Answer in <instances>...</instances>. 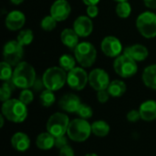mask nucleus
Wrapping results in <instances>:
<instances>
[{"mask_svg": "<svg viewBox=\"0 0 156 156\" xmlns=\"http://www.w3.org/2000/svg\"><path fill=\"white\" fill-rule=\"evenodd\" d=\"M36 79L37 76L34 68L29 63L22 61L16 66L11 80L16 88L24 90L32 88Z\"/></svg>", "mask_w": 156, "mask_h": 156, "instance_id": "f257e3e1", "label": "nucleus"}, {"mask_svg": "<svg viewBox=\"0 0 156 156\" xmlns=\"http://www.w3.org/2000/svg\"><path fill=\"white\" fill-rule=\"evenodd\" d=\"M2 114L4 117L15 123L23 122L27 117V108L19 99H10L2 105Z\"/></svg>", "mask_w": 156, "mask_h": 156, "instance_id": "f03ea898", "label": "nucleus"}, {"mask_svg": "<svg viewBox=\"0 0 156 156\" xmlns=\"http://www.w3.org/2000/svg\"><path fill=\"white\" fill-rule=\"evenodd\" d=\"M68 73L60 67H51L48 69L43 76L42 80L45 88L52 91L60 90L67 82Z\"/></svg>", "mask_w": 156, "mask_h": 156, "instance_id": "7ed1b4c3", "label": "nucleus"}, {"mask_svg": "<svg viewBox=\"0 0 156 156\" xmlns=\"http://www.w3.org/2000/svg\"><path fill=\"white\" fill-rule=\"evenodd\" d=\"M91 133V124L85 119L78 118L69 122L67 134L73 142L82 143L90 136Z\"/></svg>", "mask_w": 156, "mask_h": 156, "instance_id": "20e7f679", "label": "nucleus"}, {"mask_svg": "<svg viewBox=\"0 0 156 156\" xmlns=\"http://www.w3.org/2000/svg\"><path fill=\"white\" fill-rule=\"evenodd\" d=\"M75 58L83 68L91 67L97 58V50L90 42H80L74 49Z\"/></svg>", "mask_w": 156, "mask_h": 156, "instance_id": "39448f33", "label": "nucleus"}, {"mask_svg": "<svg viewBox=\"0 0 156 156\" xmlns=\"http://www.w3.org/2000/svg\"><path fill=\"white\" fill-rule=\"evenodd\" d=\"M136 27L140 34L145 38L156 37V14L146 11L139 15L136 19Z\"/></svg>", "mask_w": 156, "mask_h": 156, "instance_id": "423d86ee", "label": "nucleus"}, {"mask_svg": "<svg viewBox=\"0 0 156 156\" xmlns=\"http://www.w3.org/2000/svg\"><path fill=\"white\" fill-rule=\"evenodd\" d=\"M69 122L68 115L62 112H55L47 122V132L51 133L54 137L65 135L68 132Z\"/></svg>", "mask_w": 156, "mask_h": 156, "instance_id": "0eeeda50", "label": "nucleus"}, {"mask_svg": "<svg viewBox=\"0 0 156 156\" xmlns=\"http://www.w3.org/2000/svg\"><path fill=\"white\" fill-rule=\"evenodd\" d=\"M115 72L122 78H131L137 73V62L124 53L118 56L113 62Z\"/></svg>", "mask_w": 156, "mask_h": 156, "instance_id": "6e6552de", "label": "nucleus"}, {"mask_svg": "<svg viewBox=\"0 0 156 156\" xmlns=\"http://www.w3.org/2000/svg\"><path fill=\"white\" fill-rule=\"evenodd\" d=\"M17 40H10L5 43L3 49L4 61L7 62L11 66H16L20 63L23 57L24 49Z\"/></svg>", "mask_w": 156, "mask_h": 156, "instance_id": "1a4fd4ad", "label": "nucleus"}, {"mask_svg": "<svg viewBox=\"0 0 156 156\" xmlns=\"http://www.w3.org/2000/svg\"><path fill=\"white\" fill-rule=\"evenodd\" d=\"M89 82V75L87 72L80 67H75L69 71L67 77L68 85L74 90H83Z\"/></svg>", "mask_w": 156, "mask_h": 156, "instance_id": "9d476101", "label": "nucleus"}, {"mask_svg": "<svg viewBox=\"0 0 156 156\" xmlns=\"http://www.w3.org/2000/svg\"><path fill=\"white\" fill-rule=\"evenodd\" d=\"M89 83L97 91L107 90L111 83L109 74L102 69H95L89 74Z\"/></svg>", "mask_w": 156, "mask_h": 156, "instance_id": "9b49d317", "label": "nucleus"}, {"mask_svg": "<svg viewBox=\"0 0 156 156\" xmlns=\"http://www.w3.org/2000/svg\"><path fill=\"white\" fill-rule=\"evenodd\" d=\"M101 48L107 57L117 58L122 51V45L117 37L113 36H108L102 39Z\"/></svg>", "mask_w": 156, "mask_h": 156, "instance_id": "f8f14e48", "label": "nucleus"}, {"mask_svg": "<svg viewBox=\"0 0 156 156\" xmlns=\"http://www.w3.org/2000/svg\"><path fill=\"white\" fill-rule=\"evenodd\" d=\"M71 12V7L67 0H56L50 7V15L58 21L66 20Z\"/></svg>", "mask_w": 156, "mask_h": 156, "instance_id": "ddd939ff", "label": "nucleus"}, {"mask_svg": "<svg viewBox=\"0 0 156 156\" xmlns=\"http://www.w3.org/2000/svg\"><path fill=\"white\" fill-rule=\"evenodd\" d=\"M81 104L80 99L73 93H67L63 95L58 101V106L66 112H77Z\"/></svg>", "mask_w": 156, "mask_h": 156, "instance_id": "4468645a", "label": "nucleus"}, {"mask_svg": "<svg viewBox=\"0 0 156 156\" xmlns=\"http://www.w3.org/2000/svg\"><path fill=\"white\" fill-rule=\"evenodd\" d=\"M73 29L80 37H86L90 36L93 29V24L90 17L86 16H80L76 18L73 24Z\"/></svg>", "mask_w": 156, "mask_h": 156, "instance_id": "2eb2a0df", "label": "nucleus"}, {"mask_svg": "<svg viewBox=\"0 0 156 156\" xmlns=\"http://www.w3.org/2000/svg\"><path fill=\"white\" fill-rule=\"evenodd\" d=\"M26 22L25 15L18 10L11 11L7 14L5 17V27L11 31H16L23 27Z\"/></svg>", "mask_w": 156, "mask_h": 156, "instance_id": "dca6fc26", "label": "nucleus"}, {"mask_svg": "<svg viewBox=\"0 0 156 156\" xmlns=\"http://www.w3.org/2000/svg\"><path fill=\"white\" fill-rule=\"evenodd\" d=\"M124 54L129 56L131 58L135 60L136 62L144 61L147 58L149 55L148 48L141 44H135L124 48Z\"/></svg>", "mask_w": 156, "mask_h": 156, "instance_id": "f3484780", "label": "nucleus"}, {"mask_svg": "<svg viewBox=\"0 0 156 156\" xmlns=\"http://www.w3.org/2000/svg\"><path fill=\"white\" fill-rule=\"evenodd\" d=\"M142 120L145 122H153L156 120V101L148 100L143 102L139 109Z\"/></svg>", "mask_w": 156, "mask_h": 156, "instance_id": "a211bd4d", "label": "nucleus"}, {"mask_svg": "<svg viewBox=\"0 0 156 156\" xmlns=\"http://www.w3.org/2000/svg\"><path fill=\"white\" fill-rule=\"evenodd\" d=\"M11 145L17 152H26L30 147V139L24 133H16L11 138Z\"/></svg>", "mask_w": 156, "mask_h": 156, "instance_id": "6ab92c4d", "label": "nucleus"}, {"mask_svg": "<svg viewBox=\"0 0 156 156\" xmlns=\"http://www.w3.org/2000/svg\"><path fill=\"white\" fill-rule=\"evenodd\" d=\"M79 35L72 28H65L60 34L61 42L70 49H75L79 45Z\"/></svg>", "mask_w": 156, "mask_h": 156, "instance_id": "aec40b11", "label": "nucleus"}, {"mask_svg": "<svg viewBox=\"0 0 156 156\" xmlns=\"http://www.w3.org/2000/svg\"><path fill=\"white\" fill-rule=\"evenodd\" d=\"M36 145L38 149L43 151L50 150L55 146V137L48 132L41 133L36 139Z\"/></svg>", "mask_w": 156, "mask_h": 156, "instance_id": "412c9836", "label": "nucleus"}, {"mask_svg": "<svg viewBox=\"0 0 156 156\" xmlns=\"http://www.w3.org/2000/svg\"><path fill=\"white\" fill-rule=\"evenodd\" d=\"M142 79L146 87L156 90V64L150 65L144 69Z\"/></svg>", "mask_w": 156, "mask_h": 156, "instance_id": "4be33fe9", "label": "nucleus"}, {"mask_svg": "<svg viewBox=\"0 0 156 156\" xmlns=\"http://www.w3.org/2000/svg\"><path fill=\"white\" fill-rule=\"evenodd\" d=\"M107 90L112 97L114 98L122 97L126 92V84L122 80H115L111 81Z\"/></svg>", "mask_w": 156, "mask_h": 156, "instance_id": "5701e85b", "label": "nucleus"}, {"mask_svg": "<svg viewBox=\"0 0 156 156\" xmlns=\"http://www.w3.org/2000/svg\"><path fill=\"white\" fill-rule=\"evenodd\" d=\"M91 131L94 135H96L97 137L102 138L109 134V133L111 131V127L107 122L99 120V121L94 122L91 124Z\"/></svg>", "mask_w": 156, "mask_h": 156, "instance_id": "b1692460", "label": "nucleus"}, {"mask_svg": "<svg viewBox=\"0 0 156 156\" xmlns=\"http://www.w3.org/2000/svg\"><path fill=\"white\" fill-rule=\"evenodd\" d=\"M16 88V86L15 85V83L13 82L12 80L4 81V83L0 89V100H1V101L5 102V101L10 100L11 94L15 90Z\"/></svg>", "mask_w": 156, "mask_h": 156, "instance_id": "393cba45", "label": "nucleus"}, {"mask_svg": "<svg viewBox=\"0 0 156 156\" xmlns=\"http://www.w3.org/2000/svg\"><path fill=\"white\" fill-rule=\"evenodd\" d=\"M39 101H40V103L42 106L48 108L55 103L56 96L52 90L46 89L43 91H41L40 96H39Z\"/></svg>", "mask_w": 156, "mask_h": 156, "instance_id": "a878e982", "label": "nucleus"}, {"mask_svg": "<svg viewBox=\"0 0 156 156\" xmlns=\"http://www.w3.org/2000/svg\"><path fill=\"white\" fill-rule=\"evenodd\" d=\"M76 58L69 54H64L59 58V66L66 71H70L75 68Z\"/></svg>", "mask_w": 156, "mask_h": 156, "instance_id": "bb28decb", "label": "nucleus"}, {"mask_svg": "<svg viewBox=\"0 0 156 156\" xmlns=\"http://www.w3.org/2000/svg\"><path fill=\"white\" fill-rule=\"evenodd\" d=\"M33 38H34L33 31L31 29H24L18 33L16 40L21 46L25 47V46H28L29 44H31V42L33 41Z\"/></svg>", "mask_w": 156, "mask_h": 156, "instance_id": "cd10ccee", "label": "nucleus"}, {"mask_svg": "<svg viewBox=\"0 0 156 156\" xmlns=\"http://www.w3.org/2000/svg\"><path fill=\"white\" fill-rule=\"evenodd\" d=\"M115 11H116V14L119 17L127 18L131 15L132 6H131L130 3H128V1L127 2H120L117 4Z\"/></svg>", "mask_w": 156, "mask_h": 156, "instance_id": "c85d7f7f", "label": "nucleus"}, {"mask_svg": "<svg viewBox=\"0 0 156 156\" xmlns=\"http://www.w3.org/2000/svg\"><path fill=\"white\" fill-rule=\"evenodd\" d=\"M0 79L3 81L9 80L12 79L13 76V70H12V66L8 64L5 61H2L0 64Z\"/></svg>", "mask_w": 156, "mask_h": 156, "instance_id": "c756f323", "label": "nucleus"}, {"mask_svg": "<svg viewBox=\"0 0 156 156\" xmlns=\"http://www.w3.org/2000/svg\"><path fill=\"white\" fill-rule=\"evenodd\" d=\"M57 22L58 21L51 15H49V16H45L41 20L40 26H41V28L45 31H52L57 27Z\"/></svg>", "mask_w": 156, "mask_h": 156, "instance_id": "7c9ffc66", "label": "nucleus"}, {"mask_svg": "<svg viewBox=\"0 0 156 156\" xmlns=\"http://www.w3.org/2000/svg\"><path fill=\"white\" fill-rule=\"evenodd\" d=\"M77 114L79 115L80 118L88 120V119L92 117L93 111H92V109H91V107L90 105L81 103L80 108H79V110H78V112H77Z\"/></svg>", "mask_w": 156, "mask_h": 156, "instance_id": "2f4dec72", "label": "nucleus"}, {"mask_svg": "<svg viewBox=\"0 0 156 156\" xmlns=\"http://www.w3.org/2000/svg\"><path fill=\"white\" fill-rule=\"evenodd\" d=\"M24 104H26L27 106L28 104H30L33 100H34V94L33 91L30 90L29 89H24L22 90V91L19 94V98H18Z\"/></svg>", "mask_w": 156, "mask_h": 156, "instance_id": "473e14b6", "label": "nucleus"}, {"mask_svg": "<svg viewBox=\"0 0 156 156\" xmlns=\"http://www.w3.org/2000/svg\"><path fill=\"white\" fill-rule=\"evenodd\" d=\"M141 118L140 112L137 110H132L127 113V120L130 122H137Z\"/></svg>", "mask_w": 156, "mask_h": 156, "instance_id": "72a5a7b5", "label": "nucleus"}, {"mask_svg": "<svg viewBox=\"0 0 156 156\" xmlns=\"http://www.w3.org/2000/svg\"><path fill=\"white\" fill-rule=\"evenodd\" d=\"M69 145L68 144V138L65 135L62 136H58V137H55V147L61 149L65 146Z\"/></svg>", "mask_w": 156, "mask_h": 156, "instance_id": "f704fd0d", "label": "nucleus"}, {"mask_svg": "<svg viewBox=\"0 0 156 156\" xmlns=\"http://www.w3.org/2000/svg\"><path fill=\"white\" fill-rule=\"evenodd\" d=\"M110 93L108 92L107 90H99L97 93V99L101 103H105L108 101L109 98H110Z\"/></svg>", "mask_w": 156, "mask_h": 156, "instance_id": "c9c22d12", "label": "nucleus"}, {"mask_svg": "<svg viewBox=\"0 0 156 156\" xmlns=\"http://www.w3.org/2000/svg\"><path fill=\"white\" fill-rule=\"evenodd\" d=\"M87 15L90 18H93V17H96L99 14V8L97 5H88L87 7Z\"/></svg>", "mask_w": 156, "mask_h": 156, "instance_id": "e433bc0d", "label": "nucleus"}, {"mask_svg": "<svg viewBox=\"0 0 156 156\" xmlns=\"http://www.w3.org/2000/svg\"><path fill=\"white\" fill-rule=\"evenodd\" d=\"M59 156H75L74 150L71 146L67 145L61 149H59Z\"/></svg>", "mask_w": 156, "mask_h": 156, "instance_id": "4c0bfd02", "label": "nucleus"}, {"mask_svg": "<svg viewBox=\"0 0 156 156\" xmlns=\"http://www.w3.org/2000/svg\"><path fill=\"white\" fill-rule=\"evenodd\" d=\"M44 87H45V85H44L43 80L37 78L35 82H34V84H33V86H32V89L34 90V91L37 92V91H43L42 90H43Z\"/></svg>", "mask_w": 156, "mask_h": 156, "instance_id": "58836bf2", "label": "nucleus"}, {"mask_svg": "<svg viewBox=\"0 0 156 156\" xmlns=\"http://www.w3.org/2000/svg\"><path fill=\"white\" fill-rule=\"evenodd\" d=\"M144 5L151 9H156V0H144Z\"/></svg>", "mask_w": 156, "mask_h": 156, "instance_id": "ea45409f", "label": "nucleus"}, {"mask_svg": "<svg viewBox=\"0 0 156 156\" xmlns=\"http://www.w3.org/2000/svg\"><path fill=\"white\" fill-rule=\"evenodd\" d=\"M83 3L87 5H97L100 0H82Z\"/></svg>", "mask_w": 156, "mask_h": 156, "instance_id": "a19ab883", "label": "nucleus"}, {"mask_svg": "<svg viewBox=\"0 0 156 156\" xmlns=\"http://www.w3.org/2000/svg\"><path fill=\"white\" fill-rule=\"evenodd\" d=\"M13 5H20L21 3L24 2V0H10Z\"/></svg>", "mask_w": 156, "mask_h": 156, "instance_id": "79ce46f5", "label": "nucleus"}, {"mask_svg": "<svg viewBox=\"0 0 156 156\" xmlns=\"http://www.w3.org/2000/svg\"><path fill=\"white\" fill-rule=\"evenodd\" d=\"M5 119V118L4 117V115L1 114V116H0V128H3V126H4V120Z\"/></svg>", "mask_w": 156, "mask_h": 156, "instance_id": "37998d69", "label": "nucleus"}, {"mask_svg": "<svg viewBox=\"0 0 156 156\" xmlns=\"http://www.w3.org/2000/svg\"><path fill=\"white\" fill-rule=\"evenodd\" d=\"M84 156H98L96 154H87L86 155Z\"/></svg>", "mask_w": 156, "mask_h": 156, "instance_id": "c03bdc74", "label": "nucleus"}, {"mask_svg": "<svg viewBox=\"0 0 156 156\" xmlns=\"http://www.w3.org/2000/svg\"><path fill=\"white\" fill-rule=\"evenodd\" d=\"M114 1H116V2H118V3H120V2H127L128 0H114Z\"/></svg>", "mask_w": 156, "mask_h": 156, "instance_id": "a18cd8bd", "label": "nucleus"}]
</instances>
